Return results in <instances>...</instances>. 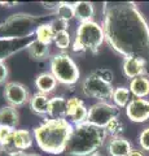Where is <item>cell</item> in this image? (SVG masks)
I'll use <instances>...</instances> for the list:
<instances>
[{"label": "cell", "mask_w": 149, "mask_h": 156, "mask_svg": "<svg viewBox=\"0 0 149 156\" xmlns=\"http://www.w3.org/2000/svg\"><path fill=\"white\" fill-rule=\"evenodd\" d=\"M103 29L108 44L126 57L141 60L149 77V25L135 3H104Z\"/></svg>", "instance_id": "obj_1"}, {"label": "cell", "mask_w": 149, "mask_h": 156, "mask_svg": "<svg viewBox=\"0 0 149 156\" xmlns=\"http://www.w3.org/2000/svg\"><path fill=\"white\" fill-rule=\"evenodd\" d=\"M74 126L66 119H49L34 129V138L42 151L52 155L65 152Z\"/></svg>", "instance_id": "obj_2"}, {"label": "cell", "mask_w": 149, "mask_h": 156, "mask_svg": "<svg viewBox=\"0 0 149 156\" xmlns=\"http://www.w3.org/2000/svg\"><path fill=\"white\" fill-rule=\"evenodd\" d=\"M107 136L105 129L88 122L75 125L65 148V154L68 156H92L103 146Z\"/></svg>", "instance_id": "obj_3"}, {"label": "cell", "mask_w": 149, "mask_h": 156, "mask_svg": "<svg viewBox=\"0 0 149 156\" xmlns=\"http://www.w3.org/2000/svg\"><path fill=\"white\" fill-rule=\"evenodd\" d=\"M44 17H35L31 14L18 13L12 14L4 22L0 23V38H27L32 33L35 34L36 29L39 27Z\"/></svg>", "instance_id": "obj_4"}, {"label": "cell", "mask_w": 149, "mask_h": 156, "mask_svg": "<svg viewBox=\"0 0 149 156\" xmlns=\"http://www.w3.org/2000/svg\"><path fill=\"white\" fill-rule=\"evenodd\" d=\"M104 39H105L104 29L97 22L95 21L82 22L79 23L78 29H76L73 51L78 53L86 51L96 53L99 51L100 46L103 44Z\"/></svg>", "instance_id": "obj_5"}, {"label": "cell", "mask_w": 149, "mask_h": 156, "mask_svg": "<svg viewBox=\"0 0 149 156\" xmlns=\"http://www.w3.org/2000/svg\"><path fill=\"white\" fill-rule=\"evenodd\" d=\"M51 73L55 76L57 82L66 86L74 85L79 80V69L68 53H59L52 57Z\"/></svg>", "instance_id": "obj_6"}, {"label": "cell", "mask_w": 149, "mask_h": 156, "mask_svg": "<svg viewBox=\"0 0 149 156\" xmlns=\"http://www.w3.org/2000/svg\"><path fill=\"white\" fill-rule=\"evenodd\" d=\"M118 116H119L118 107L109 104L107 101H97L93 105H91V108L88 109L87 122L97 126V128L105 129L110 121Z\"/></svg>", "instance_id": "obj_7"}, {"label": "cell", "mask_w": 149, "mask_h": 156, "mask_svg": "<svg viewBox=\"0 0 149 156\" xmlns=\"http://www.w3.org/2000/svg\"><path fill=\"white\" fill-rule=\"evenodd\" d=\"M82 90L87 96L97 99L99 101H105L107 99H110L114 91L112 83L103 81L95 73H91L88 77L84 78L83 83H82Z\"/></svg>", "instance_id": "obj_8"}, {"label": "cell", "mask_w": 149, "mask_h": 156, "mask_svg": "<svg viewBox=\"0 0 149 156\" xmlns=\"http://www.w3.org/2000/svg\"><path fill=\"white\" fill-rule=\"evenodd\" d=\"M4 98L11 107H22L30 101V94L25 85L20 82H8L4 87Z\"/></svg>", "instance_id": "obj_9"}, {"label": "cell", "mask_w": 149, "mask_h": 156, "mask_svg": "<svg viewBox=\"0 0 149 156\" xmlns=\"http://www.w3.org/2000/svg\"><path fill=\"white\" fill-rule=\"evenodd\" d=\"M35 38H16V39H9V38H0V60H4L8 56L13 53L20 52L23 48L30 46L31 42H34Z\"/></svg>", "instance_id": "obj_10"}, {"label": "cell", "mask_w": 149, "mask_h": 156, "mask_svg": "<svg viewBox=\"0 0 149 156\" xmlns=\"http://www.w3.org/2000/svg\"><path fill=\"white\" fill-rule=\"evenodd\" d=\"M126 116L134 122H144L149 120V100L135 98L126 107Z\"/></svg>", "instance_id": "obj_11"}, {"label": "cell", "mask_w": 149, "mask_h": 156, "mask_svg": "<svg viewBox=\"0 0 149 156\" xmlns=\"http://www.w3.org/2000/svg\"><path fill=\"white\" fill-rule=\"evenodd\" d=\"M122 69H123L124 76H126L127 78H132L134 80V78L143 77V76L148 77L147 65L144 64L141 60H137V58H134V57H126L124 58Z\"/></svg>", "instance_id": "obj_12"}, {"label": "cell", "mask_w": 149, "mask_h": 156, "mask_svg": "<svg viewBox=\"0 0 149 156\" xmlns=\"http://www.w3.org/2000/svg\"><path fill=\"white\" fill-rule=\"evenodd\" d=\"M107 150L110 156H128L132 151V144L123 136H113L109 140Z\"/></svg>", "instance_id": "obj_13"}, {"label": "cell", "mask_w": 149, "mask_h": 156, "mask_svg": "<svg viewBox=\"0 0 149 156\" xmlns=\"http://www.w3.org/2000/svg\"><path fill=\"white\" fill-rule=\"evenodd\" d=\"M31 144H32V135L29 130L20 129V130L13 131L11 152H14V151H25L27 148H30Z\"/></svg>", "instance_id": "obj_14"}, {"label": "cell", "mask_w": 149, "mask_h": 156, "mask_svg": "<svg viewBox=\"0 0 149 156\" xmlns=\"http://www.w3.org/2000/svg\"><path fill=\"white\" fill-rule=\"evenodd\" d=\"M30 107L34 113L39 116L49 115V107H51V99L44 94H34L30 98Z\"/></svg>", "instance_id": "obj_15"}, {"label": "cell", "mask_w": 149, "mask_h": 156, "mask_svg": "<svg viewBox=\"0 0 149 156\" xmlns=\"http://www.w3.org/2000/svg\"><path fill=\"white\" fill-rule=\"evenodd\" d=\"M35 86H36V89L39 90L40 94L47 95L56 89L57 80L52 73L44 72V73H40V74L35 78Z\"/></svg>", "instance_id": "obj_16"}, {"label": "cell", "mask_w": 149, "mask_h": 156, "mask_svg": "<svg viewBox=\"0 0 149 156\" xmlns=\"http://www.w3.org/2000/svg\"><path fill=\"white\" fill-rule=\"evenodd\" d=\"M18 120H20V115L14 107L4 105L0 108V125L14 130L18 125Z\"/></svg>", "instance_id": "obj_17"}, {"label": "cell", "mask_w": 149, "mask_h": 156, "mask_svg": "<svg viewBox=\"0 0 149 156\" xmlns=\"http://www.w3.org/2000/svg\"><path fill=\"white\" fill-rule=\"evenodd\" d=\"M74 12H75V18H78L80 23L88 22V21H92L93 14H95V8H93V4L90 2H78V3H74Z\"/></svg>", "instance_id": "obj_18"}, {"label": "cell", "mask_w": 149, "mask_h": 156, "mask_svg": "<svg viewBox=\"0 0 149 156\" xmlns=\"http://www.w3.org/2000/svg\"><path fill=\"white\" fill-rule=\"evenodd\" d=\"M130 91L131 94L135 95V98H145L149 95V78L143 76V77H137L131 80L130 83Z\"/></svg>", "instance_id": "obj_19"}, {"label": "cell", "mask_w": 149, "mask_h": 156, "mask_svg": "<svg viewBox=\"0 0 149 156\" xmlns=\"http://www.w3.org/2000/svg\"><path fill=\"white\" fill-rule=\"evenodd\" d=\"M27 53H29V56L31 58H34V60H38V61L46 60V58L49 56V47L42 42H38L35 39V41L31 42L30 46L27 47Z\"/></svg>", "instance_id": "obj_20"}, {"label": "cell", "mask_w": 149, "mask_h": 156, "mask_svg": "<svg viewBox=\"0 0 149 156\" xmlns=\"http://www.w3.org/2000/svg\"><path fill=\"white\" fill-rule=\"evenodd\" d=\"M49 116L55 120L66 119V99L61 96H55L51 99Z\"/></svg>", "instance_id": "obj_21"}, {"label": "cell", "mask_w": 149, "mask_h": 156, "mask_svg": "<svg viewBox=\"0 0 149 156\" xmlns=\"http://www.w3.org/2000/svg\"><path fill=\"white\" fill-rule=\"evenodd\" d=\"M55 37H56V33L53 31V29H52L49 22L42 23L35 31V39L36 41L44 43V44H47V46H49V43L55 41Z\"/></svg>", "instance_id": "obj_22"}, {"label": "cell", "mask_w": 149, "mask_h": 156, "mask_svg": "<svg viewBox=\"0 0 149 156\" xmlns=\"http://www.w3.org/2000/svg\"><path fill=\"white\" fill-rule=\"evenodd\" d=\"M130 94H131V91L127 87H124V86L115 87L113 91V95H112V99L114 101L115 107H118V108H126L128 103L131 101L130 100Z\"/></svg>", "instance_id": "obj_23"}, {"label": "cell", "mask_w": 149, "mask_h": 156, "mask_svg": "<svg viewBox=\"0 0 149 156\" xmlns=\"http://www.w3.org/2000/svg\"><path fill=\"white\" fill-rule=\"evenodd\" d=\"M56 16L57 18L62 20V21H66L69 22L71 18L75 17V12H74V4H70V3H65V2H61L59 9L56 11Z\"/></svg>", "instance_id": "obj_24"}, {"label": "cell", "mask_w": 149, "mask_h": 156, "mask_svg": "<svg viewBox=\"0 0 149 156\" xmlns=\"http://www.w3.org/2000/svg\"><path fill=\"white\" fill-rule=\"evenodd\" d=\"M13 129H9L7 126L0 125V143H2L4 151L11 154L12 147V138H13Z\"/></svg>", "instance_id": "obj_25"}, {"label": "cell", "mask_w": 149, "mask_h": 156, "mask_svg": "<svg viewBox=\"0 0 149 156\" xmlns=\"http://www.w3.org/2000/svg\"><path fill=\"white\" fill-rule=\"evenodd\" d=\"M124 130V125L122 122V120L118 117H115V119H113L107 125V128H105V131H107L108 135H112L113 136H121V134L123 133Z\"/></svg>", "instance_id": "obj_26"}, {"label": "cell", "mask_w": 149, "mask_h": 156, "mask_svg": "<svg viewBox=\"0 0 149 156\" xmlns=\"http://www.w3.org/2000/svg\"><path fill=\"white\" fill-rule=\"evenodd\" d=\"M71 121L75 124V125H79V124H83V122H87V117H88V109L86 108L84 103H82L78 108H76L73 113L70 116Z\"/></svg>", "instance_id": "obj_27"}, {"label": "cell", "mask_w": 149, "mask_h": 156, "mask_svg": "<svg viewBox=\"0 0 149 156\" xmlns=\"http://www.w3.org/2000/svg\"><path fill=\"white\" fill-rule=\"evenodd\" d=\"M53 42H55L56 47L60 48V50H66V48H69V46H70V34H69V31L57 33Z\"/></svg>", "instance_id": "obj_28"}, {"label": "cell", "mask_w": 149, "mask_h": 156, "mask_svg": "<svg viewBox=\"0 0 149 156\" xmlns=\"http://www.w3.org/2000/svg\"><path fill=\"white\" fill-rule=\"evenodd\" d=\"M52 29H53V31L57 34V33H61V31H68V27H69V22L66 21H62L60 18H55L49 22Z\"/></svg>", "instance_id": "obj_29"}, {"label": "cell", "mask_w": 149, "mask_h": 156, "mask_svg": "<svg viewBox=\"0 0 149 156\" xmlns=\"http://www.w3.org/2000/svg\"><path fill=\"white\" fill-rule=\"evenodd\" d=\"M96 76H97L99 78H101L103 81L105 82H108V83H112L113 80H114V74H113V72L110 70V69H107V68H101V69H99V70H96L93 72Z\"/></svg>", "instance_id": "obj_30"}, {"label": "cell", "mask_w": 149, "mask_h": 156, "mask_svg": "<svg viewBox=\"0 0 149 156\" xmlns=\"http://www.w3.org/2000/svg\"><path fill=\"white\" fill-rule=\"evenodd\" d=\"M82 103L83 101L78 99V98H70V99L66 100V117H69Z\"/></svg>", "instance_id": "obj_31"}, {"label": "cell", "mask_w": 149, "mask_h": 156, "mask_svg": "<svg viewBox=\"0 0 149 156\" xmlns=\"http://www.w3.org/2000/svg\"><path fill=\"white\" fill-rule=\"evenodd\" d=\"M139 144L143 150L149 151V128L141 130L140 135H139Z\"/></svg>", "instance_id": "obj_32"}, {"label": "cell", "mask_w": 149, "mask_h": 156, "mask_svg": "<svg viewBox=\"0 0 149 156\" xmlns=\"http://www.w3.org/2000/svg\"><path fill=\"white\" fill-rule=\"evenodd\" d=\"M8 76H9V72H8L7 65L4 64L3 60H0V85L5 83L8 80Z\"/></svg>", "instance_id": "obj_33"}, {"label": "cell", "mask_w": 149, "mask_h": 156, "mask_svg": "<svg viewBox=\"0 0 149 156\" xmlns=\"http://www.w3.org/2000/svg\"><path fill=\"white\" fill-rule=\"evenodd\" d=\"M61 2H42V5L48 11H52V12H56L59 9Z\"/></svg>", "instance_id": "obj_34"}, {"label": "cell", "mask_w": 149, "mask_h": 156, "mask_svg": "<svg viewBox=\"0 0 149 156\" xmlns=\"http://www.w3.org/2000/svg\"><path fill=\"white\" fill-rule=\"evenodd\" d=\"M128 156H145V155H144L141 151H139V150H132Z\"/></svg>", "instance_id": "obj_35"}, {"label": "cell", "mask_w": 149, "mask_h": 156, "mask_svg": "<svg viewBox=\"0 0 149 156\" xmlns=\"http://www.w3.org/2000/svg\"><path fill=\"white\" fill-rule=\"evenodd\" d=\"M9 156H27L26 152H23V151H14V152H11Z\"/></svg>", "instance_id": "obj_36"}, {"label": "cell", "mask_w": 149, "mask_h": 156, "mask_svg": "<svg viewBox=\"0 0 149 156\" xmlns=\"http://www.w3.org/2000/svg\"><path fill=\"white\" fill-rule=\"evenodd\" d=\"M27 156H40L39 154H34V152H32V154H29Z\"/></svg>", "instance_id": "obj_37"}, {"label": "cell", "mask_w": 149, "mask_h": 156, "mask_svg": "<svg viewBox=\"0 0 149 156\" xmlns=\"http://www.w3.org/2000/svg\"><path fill=\"white\" fill-rule=\"evenodd\" d=\"M92 156H104L103 154H100V152H96V154H93Z\"/></svg>", "instance_id": "obj_38"}, {"label": "cell", "mask_w": 149, "mask_h": 156, "mask_svg": "<svg viewBox=\"0 0 149 156\" xmlns=\"http://www.w3.org/2000/svg\"><path fill=\"white\" fill-rule=\"evenodd\" d=\"M2 151H4V148H3V146H2V143H0V154H2Z\"/></svg>", "instance_id": "obj_39"}]
</instances>
